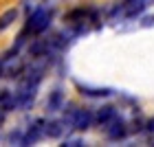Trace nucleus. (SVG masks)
Instances as JSON below:
<instances>
[{
    "label": "nucleus",
    "instance_id": "f257e3e1",
    "mask_svg": "<svg viewBox=\"0 0 154 147\" xmlns=\"http://www.w3.org/2000/svg\"><path fill=\"white\" fill-rule=\"evenodd\" d=\"M51 20H53V9L38 7V9L29 16V20H26V31L33 33V35H40V33H44L48 29Z\"/></svg>",
    "mask_w": 154,
    "mask_h": 147
},
{
    "label": "nucleus",
    "instance_id": "f03ea898",
    "mask_svg": "<svg viewBox=\"0 0 154 147\" xmlns=\"http://www.w3.org/2000/svg\"><path fill=\"white\" fill-rule=\"evenodd\" d=\"M68 121V125H71L73 130H77V132H86L90 125H93V121H95V114L90 112L88 108H75L73 110V114L66 118ZM64 121V123H66Z\"/></svg>",
    "mask_w": 154,
    "mask_h": 147
},
{
    "label": "nucleus",
    "instance_id": "7ed1b4c3",
    "mask_svg": "<svg viewBox=\"0 0 154 147\" xmlns=\"http://www.w3.org/2000/svg\"><path fill=\"white\" fill-rule=\"evenodd\" d=\"M38 86H40L38 81H29V79H24V81H22V86H20V88H18V92H16L18 108H29L31 103L35 101Z\"/></svg>",
    "mask_w": 154,
    "mask_h": 147
},
{
    "label": "nucleus",
    "instance_id": "20e7f679",
    "mask_svg": "<svg viewBox=\"0 0 154 147\" xmlns=\"http://www.w3.org/2000/svg\"><path fill=\"white\" fill-rule=\"evenodd\" d=\"M106 132H108V138H110V141H123V138L128 136L130 130H128V123H125L123 118L117 114L112 121L106 125Z\"/></svg>",
    "mask_w": 154,
    "mask_h": 147
},
{
    "label": "nucleus",
    "instance_id": "39448f33",
    "mask_svg": "<svg viewBox=\"0 0 154 147\" xmlns=\"http://www.w3.org/2000/svg\"><path fill=\"white\" fill-rule=\"evenodd\" d=\"M24 132V138H22V145H33V143H38L42 136H44V121L42 118H38V121H33Z\"/></svg>",
    "mask_w": 154,
    "mask_h": 147
},
{
    "label": "nucleus",
    "instance_id": "423d86ee",
    "mask_svg": "<svg viewBox=\"0 0 154 147\" xmlns=\"http://www.w3.org/2000/svg\"><path fill=\"white\" fill-rule=\"evenodd\" d=\"M77 90L84 97H93V99H101V97H110L115 92L112 88H101V86H88V83H77Z\"/></svg>",
    "mask_w": 154,
    "mask_h": 147
},
{
    "label": "nucleus",
    "instance_id": "0eeeda50",
    "mask_svg": "<svg viewBox=\"0 0 154 147\" xmlns=\"http://www.w3.org/2000/svg\"><path fill=\"white\" fill-rule=\"evenodd\" d=\"M145 7H148V0H123L121 9L125 13V18H137L145 11Z\"/></svg>",
    "mask_w": 154,
    "mask_h": 147
},
{
    "label": "nucleus",
    "instance_id": "6e6552de",
    "mask_svg": "<svg viewBox=\"0 0 154 147\" xmlns=\"http://www.w3.org/2000/svg\"><path fill=\"white\" fill-rule=\"evenodd\" d=\"M115 116H117V108L115 106H101L99 110L95 112V121L99 123V125H103V128H106Z\"/></svg>",
    "mask_w": 154,
    "mask_h": 147
},
{
    "label": "nucleus",
    "instance_id": "1a4fd4ad",
    "mask_svg": "<svg viewBox=\"0 0 154 147\" xmlns=\"http://www.w3.org/2000/svg\"><path fill=\"white\" fill-rule=\"evenodd\" d=\"M64 108V92L62 88H55L51 94H48V101H46V110L48 112H57Z\"/></svg>",
    "mask_w": 154,
    "mask_h": 147
},
{
    "label": "nucleus",
    "instance_id": "9d476101",
    "mask_svg": "<svg viewBox=\"0 0 154 147\" xmlns=\"http://www.w3.org/2000/svg\"><path fill=\"white\" fill-rule=\"evenodd\" d=\"M64 121H48L44 123V136L48 138H60L62 134H64Z\"/></svg>",
    "mask_w": 154,
    "mask_h": 147
},
{
    "label": "nucleus",
    "instance_id": "9b49d317",
    "mask_svg": "<svg viewBox=\"0 0 154 147\" xmlns=\"http://www.w3.org/2000/svg\"><path fill=\"white\" fill-rule=\"evenodd\" d=\"M16 18H18V9H7L2 16H0V31L9 29V26L16 22Z\"/></svg>",
    "mask_w": 154,
    "mask_h": 147
},
{
    "label": "nucleus",
    "instance_id": "f8f14e48",
    "mask_svg": "<svg viewBox=\"0 0 154 147\" xmlns=\"http://www.w3.org/2000/svg\"><path fill=\"white\" fill-rule=\"evenodd\" d=\"M64 145H71V147H77V145H86L84 141H79V138H66Z\"/></svg>",
    "mask_w": 154,
    "mask_h": 147
},
{
    "label": "nucleus",
    "instance_id": "ddd939ff",
    "mask_svg": "<svg viewBox=\"0 0 154 147\" xmlns=\"http://www.w3.org/2000/svg\"><path fill=\"white\" fill-rule=\"evenodd\" d=\"M0 75H2V66H0Z\"/></svg>",
    "mask_w": 154,
    "mask_h": 147
}]
</instances>
